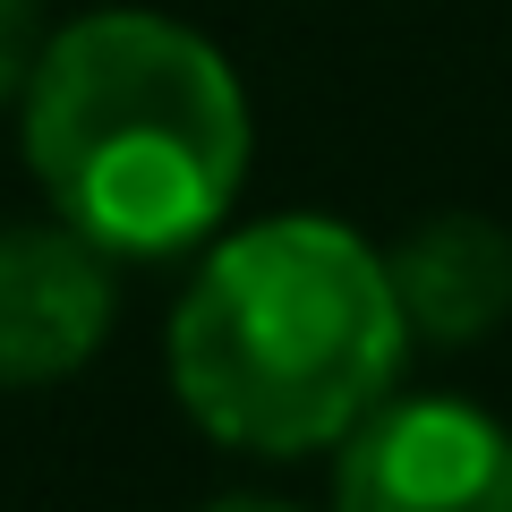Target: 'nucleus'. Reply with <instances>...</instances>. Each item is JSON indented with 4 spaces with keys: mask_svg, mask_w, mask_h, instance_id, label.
<instances>
[{
    "mask_svg": "<svg viewBox=\"0 0 512 512\" xmlns=\"http://www.w3.org/2000/svg\"><path fill=\"white\" fill-rule=\"evenodd\" d=\"M205 512H291V504H274V495H222V504H205Z\"/></svg>",
    "mask_w": 512,
    "mask_h": 512,
    "instance_id": "nucleus-7",
    "label": "nucleus"
},
{
    "mask_svg": "<svg viewBox=\"0 0 512 512\" xmlns=\"http://www.w3.org/2000/svg\"><path fill=\"white\" fill-rule=\"evenodd\" d=\"M111 256L69 222L0 231V384H60L111 342Z\"/></svg>",
    "mask_w": 512,
    "mask_h": 512,
    "instance_id": "nucleus-4",
    "label": "nucleus"
},
{
    "mask_svg": "<svg viewBox=\"0 0 512 512\" xmlns=\"http://www.w3.org/2000/svg\"><path fill=\"white\" fill-rule=\"evenodd\" d=\"M43 43H52V35H43V0H0V103L26 94Z\"/></svg>",
    "mask_w": 512,
    "mask_h": 512,
    "instance_id": "nucleus-6",
    "label": "nucleus"
},
{
    "mask_svg": "<svg viewBox=\"0 0 512 512\" xmlns=\"http://www.w3.org/2000/svg\"><path fill=\"white\" fill-rule=\"evenodd\" d=\"M384 256L325 214L231 231L171 308V384L231 453L342 444L402 376Z\"/></svg>",
    "mask_w": 512,
    "mask_h": 512,
    "instance_id": "nucleus-2",
    "label": "nucleus"
},
{
    "mask_svg": "<svg viewBox=\"0 0 512 512\" xmlns=\"http://www.w3.org/2000/svg\"><path fill=\"white\" fill-rule=\"evenodd\" d=\"M26 163L103 256H180L214 239L248 180V94L205 35L154 9H103L43 43Z\"/></svg>",
    "mask_w": 512,
    "mask_h": 512,
    "instance_id": "nucleus-1",
    "label": "nucleus"
},
{
    "mask_svg": "<svg viewBox=\"0 0 512 512\" xmlns=\"http://www.w3.org/2000/svg\"><path fill=\"white\" fill-rule=\"evenodd\" d=\"M393 308L427 342H478L512 316V231L487 214H436L384 256Z\"/></svg>",
    "mask_w": 512,
    "mask_h": 512,
    "instance_id": "nucleus-5",
    "label": "nucleus"
},
{
    "mask_svg": "<svg viewBox=\"0 0 512 512\" xmlns=\"http://www.w3.org/2000/svg\"><path fill=\"white\" fill-rule=\"evenodd\" d=\"M333 453V512H512V436L470 402L384 393Z\"/></svg>",
    "mask_w": 512,
    "mask_h": 512,
    "instance_id": "nucleus-3",
    "label": "nucleus"
}]
</instances>
